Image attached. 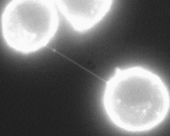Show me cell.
Returning <instances> with one entry per match:
<instances>
[{
	"mask_svg": "<svg viewBox=\"0 0 170 136\" xmlns=\"http://www.w3.org/2000/svg\"><path fill=\"white\" fill-rule=\"evenodd\" d=\"M94 1H62L59 4L65 15L77 28L85 29L98 20L110 4L105 1L101 5Z\"/></svg>",
	"mask_w": 170,
	"mask_h": 136,
	"instance_id": "6da1fadb",
	"label": "cell"
}]
</instances>
